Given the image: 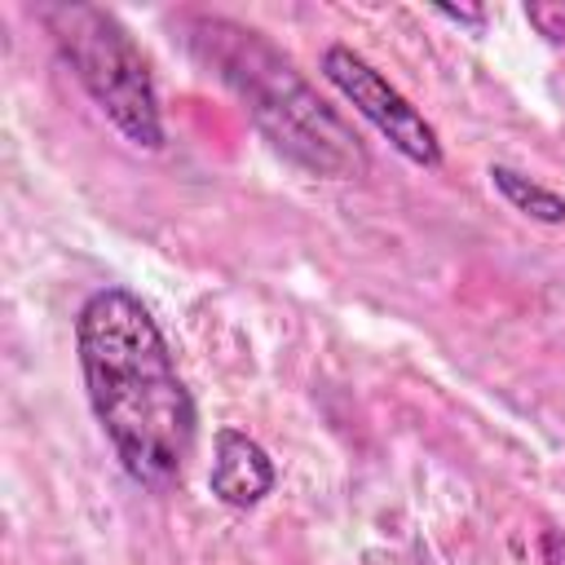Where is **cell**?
<instances>
[{"instance_id": "cell-4", "label": "cell", "mask_w": 565, "mask_h": 565, "mask_svg": "<svg viewBox=\"0 0 565 565\" xmlns=\"http://www.w3.org/2000/svg\"><path fill=\"white\" fill-rule=\"evenodd\" d=\"M322 75L327 84L415 168H441V141L437 128L349 44H331L322 53Z\"/></svg>"}, {"instance_id": "cell-2", "label": "cell", "mask_w": 565, "mask_h": 565, "mask_svg": "<svg viewBox=\"0 0 565 565\" xmlns=\"http://www.w3.org/2000/svg\"><path fill=\"white\" fill-rule=\"evenodd\" d=\"M190 53L243 102L256 132L300 172L322 181H353L366 172L358 132L313 93L287 53H278L256 26L234 18H190Z\"/></svg>"}, {"instance_id": "cell-5", "label": "cell", "mask_w": 565, "mask_h": 565, "mask_svg": "<svg viewBox=\"0 0 565 565\" xmlns=\"http://www.w3.org/2000/svg\"><path fill=\"white\" fill-rule=\"evenodd\" d=\"M274 481H278L274 459L256 437H247L243 428H216L212 468H207L212 499H221L225 508H256L274 490Z\"/></svg>"}, {"instance_id": "cell-3", "label": "cell", "mask_w": 565, "mask_h": 565, "mask_svg": "<svg viewBox=\"0 0 565 565\" xmlns=\"http://www.w3.org/2000/svg\"><path fill=\"white\" fill-rule=\"evenodd\" d=\"M35 18L53 35L62 62L71 75L84 84L93 106L132 141L137 150H159L163 146V115H159V93L146 53L128 35V26L97 4H40Z\"/></svg>"}, {"instance_id": "cell-8", "label": "cell", "mask_w": 565, "mask_h": 565, "mask_svg": "<svg viewBox=\"0 0 565 565\" xmlns=\"http://www.w3.org/2000/svg\"><path fill=\"white\" fill-rule=\"evenodd\" d=\"M539 561H543V565H565V530H543V539H539Z\"/></svg>"}, {"instance_id": "cell-9", "label": "cell", "mask_w": 565, "mask_h": 565, "mask_svg": "<svg viewBox=\"0 0 565 565\" xmlns=\"http://www.w3.org/2000/svg\"><path fill=\"white\" fill-rule=\"evenodd\" d=\"M441 18H450V22H463V26H481V9H437Z\"/></svg>"}, {"instance_id": "cell-7", "label": "cell", "mask_w": 565, "mask_h": 565, "mask_svg": "<svg viewBox=\"0 0 565 565\" xmlns=\"http://www.w3.org/2000/svg\"><path fill=\"white\" fill-rule=\"evenodd\" d=\"M525 22L547 40L565 49V0H534L525 4Z\"/></svg>"}, {"instance_id": "cell-1", "label": "cell", "mask_w": 565, "mask_h": 565, "mask_svg": "<svg viewBox=\"0 0 565 565\" xmlns=\"http://www.w3.org/2000/svg\"><path fill=\"white\" fill-rule=\"evenodd\" d=\"M75 353L119 468L146 490H168L190 459L199 415L154 313L128 287H97L75 313Z\"/></svg>"}, {"instance_id": "cell-6", "label": "cell", "mask_w": 565, "mask_h": 565, "mask_svg": "<svg viewBox=\"0 0 565 565\" xmlns=\"http://www.w3.org/2000/svg\"><path fill=\"white\" fill-rule=\"evenodd\" d=\"M490 185L521 212V216H530V221H543V225H565V199L556 194V190H547V185H539L534 177H525V172H516V168H503V163H494L490 168Z\"/></svg>"}]
</instances>
